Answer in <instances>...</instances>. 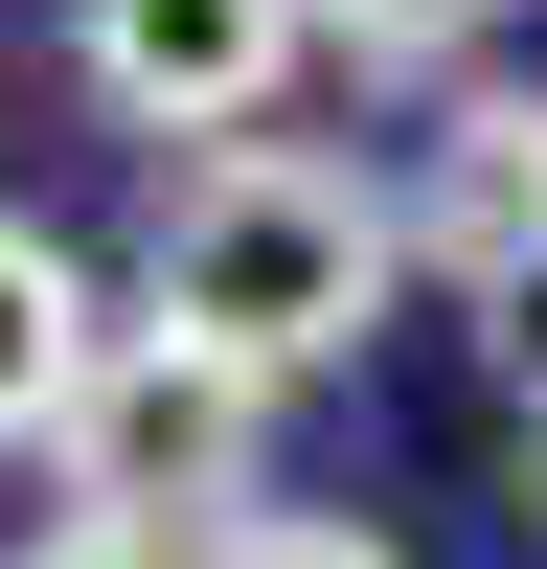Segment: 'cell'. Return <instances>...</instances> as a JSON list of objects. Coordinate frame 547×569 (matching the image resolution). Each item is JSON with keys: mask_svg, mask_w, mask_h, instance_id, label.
I'll list each match as a JSON object with an SVG mask.
<instances>
[{"mask_svg": "<svg viewBox=\"0 0 547 569\" xmlns=\"http://www.w3.org/2000/svg\"><path fill=\"white\" fill-rule=\"evenodd\" d=\"M388 273H410V206H388L365 160H319V137L160 160V206H137V319H182V342H206V365H251V388L365 365Z\"/></svg>", "mask_w": 547, "mask_h": 569, "instance_id": "obj_1", "label": "cell"}, {"mask_svg": "<svg viewBox=\"0 0 547 569\" xmlns=\"http://www.w3.org/2000/svg\"><path fill=\"white\" fill-rule=\"evenodd\" d=\"M251 433H274L251 365H206L182 319H115V365H91V410L46 433V479H69V525H115V547H228V525H274Z\"/></svg>", "mask_w": 547, "mask_h": 569, "instance_id": "obj_2", "label": "cell"}, {"mask_svg": "<svg viewBox=\"0 0 547 569\" xmlns=\"http://www.w3.org/2000/svg\"><path fill=\"white\" fill-rule=\"evenodd\" d=\"M319 0H69V69L115 137H160V160H228V137L297 91Z\"/></svg>", "mask_w": 547, "mask_h": 569, "instance_id": "obj_3", "label": "cell"}, {"mask_svg": "<svg viewBox=\"0 0 547 569\" xmlns=\"http://www.w3.org/2000/svg\"><path fill=\"white\" fill-rule=\"evenodd\" d=\"M410 273H456V297H501L525 319L547 297V91H456L434 137H410Z\"/></svg>", "mask_w": 547, "mask_h": 569, "instance_id": "obj_4", "label": "cell"}, {"mask_svg": "<svg viewBox=\"0 0 547 569\" xmlns=\"http://www.w3.org/2000/svg\"><path fill=\"white\" fill-rule=\"evenodd\" d=\"M91 365H115V319H91V273H69V228H23L0 206V456H46L91 410Z\"/></svg>", "mask_w": 547, "mask_h": 569, "instance_id": "obj_5", "label": "cell"}, {"mask_svg": "<svg viewBox=\"0 0 547 569\" xmlns=\"http://www.w3.org/2000/svg\"><path fill=\"white\" fill-rule=\"evenodd\" d=\"M501 0H319V46H365V69H456Z\"/></svg>", "mask_w": 547, "mask_h": 569, "instance_id": "obj_6", "label": "cell"}, {"mask_svg": "<svg viewBox=\"0 0 547 569\" xmlns=\"http://www.w3.org/2000/svg\"><path fill=\"white\" fill-rule=\"evenodd\" d=\"M206 569H388V525H228Z\"/></svg>", "mask_w": 547, "mask_h": 569, "instance_id": "obj_7", "label": "cell"}, {"mask_svg": "<svg viewBox=\"0 0 547 569\" xmlns=\"http://www.w3.org/2000/svg\"><path fill=\"white\" fill-rule=\"evenodd\" d=\"M0 569H160V547H115V525H46V547H0Z\"/></svg>", "mask_w": 547, "mask_h": 569, "instance_id": "obj_8", "label": "cell"}, {"mask_svg": "<svg viewBox=\"0 0 547 569\" xmlns=\"http://www.w3.org/2000/svg\"><path fill=\"white\" fill-rule=\"evenodd\" d=\"M525 525H547V319H525Z\"/></svg>", "mask_w": 547, "mask_h": 569, "instance_id": "obj_9", "label": "cell"}]
</instances>
